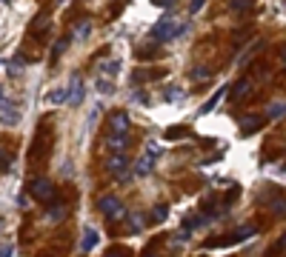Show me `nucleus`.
I'll use <instances>...</instances> for the list:
<instances>
[{
  "label": "nucleus",
  "instance_id": "f257e3e1",
  "mask_svg": "<svg viewBox=\"0 0 286 257\" xmlns=\"http://www.w3.org/2000/svg\"><path fill=\"white\" fill-rule=\"evenodd\" d=\"M189 32V23H175L172 18H163L155 23L152 29V37L158 40V43H166V40H178V37H183Z\"/></svg>",
  "mask_w": 286,
  "mask_h": 257
},
{
  "label": "nucleus",
  "instance_id": "f03ea898",
  "mask_svg": "<svg viewBox=\"0 0 286 257\" xmlns=\"http://www.w3.org/2000/svg\"><path fill=\"white\" fill-rule=\"evenodd\" d=\"M29 195L35 197V200H40V203H49L54 197V186H52V180H46V178H37L29 183Z\"/></svg>",
  "mask_w": 286,
  "mask_h": 257
},
{
  "label": "nucleus",
  "instance_id": "7ed1b4c3",
  "mask_svg": "<svg viewBox=\"0 0 286 257\" xmlns=\"http://www.w3.org/2000/svg\"><path fill=\"white\" fill-rule=\"evenodd\" d=\"M98 209L106 214L109 220H117V217H123V214H126L123 206H120V200H117L115 195H103V197L98 200Z\"/></svg>",
  "mask_w": 286,
  "mask_h": 257
},
{
  "label": "nucleus",
  "instance_id": "20e7f679",
  "mask_svg": "<svg viewBox=\"0 0 286 257\" xmlns=\"http://www.w3.org/2000/svg\"><path fill=\"white\" fill-rule=\"evenodd\" d=\"M260 203L266 206L272 214L286 217V197H277V195H272V192H266V195H260Z\"/></svg>",
  "mask_w": 286,
  "mask_h": 257
},
{
  "label": "nucleus",
  "instance_id": "39448f33",
  "mask_svg": "<svg viewBox=\"0 0 286 257\" xmlns=\"http://www.w3.org/2000/svg\"><path fill=\"white\" fill-rule=\"evenodd\" d=\"M109 175H115L117 180H126V178H129V163H126V157L120 154V151L109 160Z\"/></svg>",
  "mask_w": 286,
  "mask_h": 257
},
{
  "label": "nucleus",
  "instance_id": "423d86ee",
  "mask_svg": "<svg viewBox=\"0 0 286 257\" xmlns=\"http://www.w3.org/2000/svg\"><path fill=\"white\" fill-rule=\"evenodd\" d=\"M0 106H3V126H6V129L20 123V112L9 103V98H3V103H0Z\"/></svg>",
  "mask_w": 286,
  "mask_h": 257
},
{
  "label": "nucleus",
  "instance_id": "0eeeda50",
  "mask_svg": "<svg viewBox=\"0 0 286 257\" xmlns=\"http://www.w3.org/2000/svg\"><path fill=\"white\" fill-rule=\"evenodd\" d=\"M260 126H263V117H258V115H246L241 120V134L243 137H249L252 132H258Z\"/></svg>",
  "mask_w": 286,
  "mask_h": 257
},
{
  "label": "nucleus",
  "instance_id": "6e6552de",
  "mask_svg": "<svg viewBox=\"0 0 286 257\" xmlns=\"http://www.w3.org/2000/svg\"><path fill=\"white\" fill-rule=\"evenodd\" d=\"M69 106H81L83 103V83L78 77H72V83H69V100H66Z\"/></svg>",
  "mask_w": 286,
  "mask_h": 257
},
{
  "label": "nucleus",
  "instance_id": "1a4fd4ad",
  "mask_svg": "<svg viewBox=\"0 0 286 257\" xmlns=\"http://www.w3.org/2000/svg\"><path fill=\"white\" fill-rule=\"evenodd\" d=\"M109 129H112V132L126 134V132H129V115H126V112H115L112 120H109Z\"/></svg>",
  "mask_w": 286,
  "mask_h": 257
},
{
  "label": "nucleus",
  "instance_id": "9d476101",
  "mask_svg": "<svg viewBox=\"0 0 286 257\" xmlns=\"http://www.w3.org/2000/svg\"><path fill=\"white\" fill-rule=\"evenodd\" d=\"M152 168H155V157H149V154L143 151V157L134 163V175H137V178H146V175H152Z\"/></svg>",
  "mask_w": 286,
  "mask_h": 257
},
{
  "label": "nucleus",
  "instance_id": "9b49d317",
  "mask_svg": "<svg viewBox=\"0 0 286 257\" xmlns=\"http://www.w3.org/2000/svg\"><path fill=\"white\" fill-rule=\"evenodd\" d=\"M98 231L92 229V226H86V229H83V240H81V251H92V248L98 246Z\"/></svg>",
  "mask_w": 286,
  "mask_h": 257
},
{
  "label": "nucleus",
  "instance_id": "f8f14e48",
  "mask_svg": "<svg viewBox=\"0 0 286 257\" xmlns=\"http://www.w3.org/2000/svg\"><path fill=\"white\" fill-rule=\"evenodd\" d=\"M226 92H229V86H221V89L214 92L212 98H209V100H206V103H203V106H200V115H209V112H212V109H214V106H218V100L224 98Z\"/></svg>",
  "mask_w": 286,
  "mask_h": 257
},
{
  "label": "nucleus",
  "instance_id": "ddd939ff",
  "mask_svg": "<svg viewBox=\"0 0 286 257\" xmlns=\"http://www.w3.org/2000/svg\"><path fill=\"white\" fill-rule=\"evenodd\" d=\"M46 100H49V103H66V100H69V86H57V89H52Z\"/></svg>",
  "mask_w": 286,
  "mask_h": 257
},
{
  "label": "nucleus",
  "instance_id": "4468645a",
  "mask_svg": "<svg viewBox=\"0 0 286 257\" xmlns=\"http://www.w3.org/2000/svg\"><path fill=\"white\" fill-rule=\"evenodd\" d=\"M46 220H49V223H60V220H66V206H52V209L46 212Z\"/></svg>",
  "mask_w": 286,
  "mask_h": 257
},
{
  "label": "nucleus",
  "instance_id": "2eb2a0df",
  "mask_svg": "<svg viewBox=\"0 0 286 257\" xmlns=\"http://www.w3.org/2000/svg\"><path fill=\"white\" fill-rule=\"evenodd\" d=\"M109 149H112V151H123L126 149V134L112 132V137H109Z\"/></svg>",
  "mask_w": 286,
  "mask_h": 257
},
{
  "label": "nucleus",
  "instance_id": "dca6fc26",
  "mask_svg": "<svg viewBox=\"0 0 286 257\" xmlns=\"http://www.w3.org/2000/svg\"><path fill=\"white\" fill-rule=\"evenodd\" d=\"M89 35H92V23H89V20H83V23L75 26V40H86Z\"/></svg>",
  "mask_w": 286,
  "mask_h": 257
},
{
  "label": "nucleus",
  "instance_id": "f3484780",
  "mask_svg": "<svg viewBox=\"0 0 286 257\" xmlns=\"http://www.w3.org/2000/svg\"><path fill=\"white\" fill-rule=\"evenodd\" d=\"M286 115V103H275V106H269L266 117L269 120H277V117H283Z\"/></svg>",
  "mask_w": 286,
  "mask_h": 257
},
{
  "label": "nucleus",
  "instance_id": "a211bd4d",
  "mask_svg": "<svg viewBox=\"0 0 286 257\" xmlns=\"http://www.w3.org/2000/svg\"><path fill=\"white\" fill-rule=\"evenodd\" d=\"M95 89H98L100 95H112V92H115V83H112V80H103V77H100L98 83H95Z\"/></svg>",
  "mask_w": 286,
  "mask_h": 257
},
{
  "label": "nucleus",
  "instance_id": "6ab92c4d",
  "mask_svg": "<svg viewBox=\"0 0 286 257\" xmlns=\"http://www.w3.org/2000/svg\"><path fill=\"white\" fill-rule=\"evenodd\" d=\"M166 100H169V103H180V100H183V89H180V86L166 89Z\"/></svg>",
  "mask_w": 286,
  "mask_h": 257
},
{
  "label": "nucleus",
  "instance_id": "aec40b11",
  "mask_svg": "<svg viewBox=\"0 0 286 257\" xmlns=\"http://www.w3.org/2000/svg\"><path fill=\"white\" fill-rule=\"evenodd\" d=\"M252 234H255V226H243V229L235 231V240H249Z\"/></svg>",
  "mask_w": 286,
  "mask_h": 257
},
{
  "label": "nucleus",
  "instance_id": "412c9836",
  "mask_svg": "<svg viewBox=\"0 0 286 257\" xmlns=\"http://www.w3.org/2000/svg\"><path fill=\"white\" fill-rule=\"evenodd\" d=\"M103 71H106V74H117V71H120V60H109V63H103Z\"/></svg>",
  "mask_w": 286,
  "mask_h": 257
},
{
  "label": "nucleus",
  "instance_id": "4be33fe9",
  "mask_svg": "<svg viewBox=\"0 0 286 257\" xmlns=\"http://www.w3.org/2000/svg\"><path fill=\"white\" fill-rule=\"evenodd\" d=\"M246 92H249V80H241V83L232 89V95L235 98H241V95H246Z\"/></svg>",
  "mask_w": 286,
  "mask_h": 257
},
{
  "label": "nucleus",
  "instance_id": "5701e85b",
  "mask_svg": "<svg viewBox=\"0 0 286 257\" xmlns=\"http://www.w3.org/2000/svg\"><path fill=\"white\" fill-rule=\"evenodd\" d=\"M166 212H169V209H166V206H155V214H152V220H155V223L166 220Z\"/></svg>",
  "mask_w": 286,
  "mask_h": 257
},
{
  "label": "nucleus",
  "instance_id": "b1692460",
  "mask_svg": "<svg viewBox=\"0 0 286 257\" xmlns=\"http://www.w3.org/2000/svg\"><path fill=\"white\" fill-rule=\"evenodd\" d=\"M209 77V69L206 66H197V69H192V80H206Z\"/></svg>",
  "mask_w": 286,
  "mask_h": 257
},
{
  "label": "nucleus",
  "instance_id": "393cba45",
  "mask_svg": "<svg viewBox=\"0 0 286 257\" xmlns=\"http://www.w3.org/2000/svg\"><path fill=\"white\" fill-rule=\"evenodd\" d=\"M146 154H149V157H155V160H158V157H161V154H163V149H161V146H158V143H149V146H146Z\"/></svg>",
  "mask_w": 286,
  "mask_h": 257
},
{
  "label": "nucleus",
  "instance_id": "a878e982",
  "mask_svg": "<svg viewBox=\"0 0 286 257\" xmlns=\"http://www.w3.org/2000/svg\"><path fill=\"white\" fill-rule=\"evenodd\" d=\"M252 6V0H232V12H246Z\"/></svg>",
  "mask_w": 286,
  "mask_h": 257
},
{
  "label": "nucleus",
  "instance_id": "bb28decb",
  "mask_svg": "<svg viewBox=\"0 0 286 257\" xmlns=\"http://www.w3.org/2000/svg\"><path fill=\"white\" fill-rule=\"evenodd\" d=\"M203 6H206V0H192V3H189V12H192V15H197Z\"/></svg>",
  "mask_w": 286,
  "mask_h": 257
},
{
  "label": "nucleus",
  "instance_id": "cd10ccee",
  "mask_svg": "<svg viewBox=\"0 0 286 257\" xmlns=\"http://www.w3.org/2000/svg\"><path fill=\"white\" fill-rule=\"evenodd\" d=\"M129 223H132V231H134V234H137V231L143 229V220L137 217V214H132V220H129Z\"/></svg>",
  "mask_w": 286,
  "mask_h": 257
},
{
  "label": "nucleus",
  "instance_id": "c85d7f7f",
  "mask_svg": "<svg viewBox=\"0 0 286 257\" xmlns=\"http://www.w3.org/2000/svg\"><path fill=\"white\" fill-rule=\"evenodd\" d=\"M252 57H255V46H252V49H246V54H243V57H241L238 63H241V66H246V63H249Z\"/></svg>",
  "mask_w": 286,
  "mask_h": 257
},
{
  "label": "nucleus",
  "instance_id": "c756f323",
  "mask_svg": "<svg viewBox=\"0 0 286 257\" xmlns=\"http://www.w3.org/2000/svg\"><path fill=\"white\" fill-rule=\"evenodd\" d=\"M69 46V37H63L60 43H54V54H63V49Z\"/></svg>",
  "mask_w": 286,
  "mask_h": 257
},
{
  "label": "nucleus",
  "instance_id": "7c9ffc66",
  "mask_svg": "<svg viewBox=\"0 0 286 257\" xmlns=\"http://www.w3.org/2000/svg\"><path fill=\"white\" fill-rule=\"evenodd\" d=\"M183 134H186V129H169V132H166V137H183Z\"/></svg>",
  "mask_w": 286,
  "mask_h": 257
},
{
  "label": "nucleus",
  "instance_id": "2f4dec72",
  "mask_svg": "<svg viewBox=\"0 0 286 257\" xmlns=\"http://www.w3.org/2000/svg\"><path fill=\"white\" fill-rule=\"evenodd\" d=\"M283 248H286V234H283V237H280V240L275 243V248H272V251H283Z\"/></svg>",
  "mask_w": 286,
  "mask_h": 257
},
{
  "label": "nucleus",
  "instance_id": "473e14b6",
  "mask_svg": "<svg viewBox=\"0 0 286 257\" xmlns=\"http://www.w3.org/2000/svg\"><path fill=\"white\" fill-rule=\"evenodd\" d=\"M155 6H163V9H166V6H172V3H175V0H152Z\"/></svg>",
  "mask_w": 286,
  "mask_h": 257
},
{
  "label": "nucleus",
  "instance_id": "72a5a7b5",
  "mask_svg": "<svg viewBox=\"0 0 286 257\" xmlns=\"http://www.w3.org/2000/svg\"><path fill=\"white\" fill-rule=\"evenodd\" d=\"M3 254L12 257V254H15V246H9V243H6V246H3Z\"/></svg>",
  "mask_w": 286,
  "mask_h": 257
},
{
  "label": "nucleus",
  "instance_id": "f704fd0d",
  "mask_svg": "<svg viewBox=\"0 0 286 257\" xmlns=\"http://www.w3.org/2000/svg\"><path fill=\"white\" fill-rule=\"evenodd\" d=\"M283 63H286V49H283Z\"/></svg>",
  "mask_w": 286,
  "mask_h": 257
}]
</instances>
